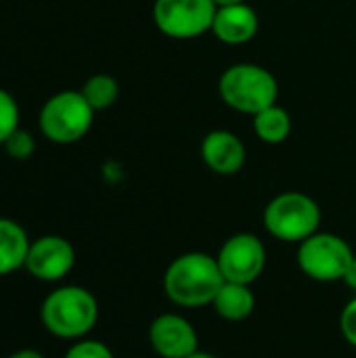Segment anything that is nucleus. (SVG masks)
<instances>
[{"label":"nucleus","instance_id":"nucleus-11","mask_svg":"<svg viewBox=\"0 0 356 358\" xmlns=\"http://www.w3.org/2000/svg\"><path fill=\"white\" fill-rule=\"evenodd\" d=\"M201 159L212 172L231 176L243 168L245 147L241 138L231 130H212L201 141Z\"/></svg>","mask_w":356,"mask_h":358},{"label":"nucleus","instance_id":"nucleus-17","mask_svg":"<svg viewBox=\"0 0 356 358\" xmlns=\"http://www.w3.org/2000/svg\"><path fill=\"white\" fill-rule=\"evenodd\" d=\"M19 128V105L15 96L0 88V145Z\"/></svg>","mask_w":356,"mask_h":358},{"label":"nucleus","instance_id":"nucleus-10","mask_svg":"<svg viewBox=\"0 0 356 358\" xmlns=\"http://www.w3.org/2000/svg\"><path fill=\"white\" fill-rule=\"evenodd\" d=\"M149 346L159 358H187L199 350V336L193 323L178 313L157 315L147 331Z\"/></svg>","mask_w":356,"mask_h":358},{"label":"nucleus","instance_id":"nucleus-5","mask_svg":"<svg viewBox=\"0 0 356 358\" xmlns=\"http://www.w3.org/2000/svg\"><path fill=\"white\" fill-rule=\"evenodd\" d=\"M94 113L97 111L80 90H61L42 105L38 126L48 141L57 145H71L88 134Z\"/></svg>","mask_w":356,"mask_h":358},{"label":"nucleus","instance_id":"nucleus-6","mask_svg":"<svg viewBox=\"0 0 356 358\" xmlns=\"http://www.w3.org/2000/svg\"><path fill=\"white\" fill-rule=\"evenodd\" d=\"M355 258L346 239L334 233L317 231L302 243H298L296 264L304 277L317 283H338L344 279Z\"/></svg>","mask_w":356,"mask_h":358},{"label":"nucleus","instance_id":"nucleus-18","mask_svg":"<svg viewBox=\"0 0 356 358\" xmlns=\"http://www.w3.org/2000/svg\"><path fill=\"white\" fill-rule=\"evenodd\" d=\"M2 147H4V151H6V155H10L13 159H27V157H31L34 151H36V138H34L31 132H27V130H23V128L19 126V128L2 143Z\"/></svg>","mask_w":356,"mask_h":358},{"label":"nucleus","instance_id":"nucleus-2","mask_svg":"<svg viewBox=\"0 0 356 358\" xmlns=\"http://www.w3.org/2000/svg\"><path fill=\"white\" fill-rule=\"evenodd\" d=\"M42 325L61 340H84L99 321V302L94 294L80 285L52 289L40 308Z\"/></svg>","mask_w":356,"mask_h":358},{"label":"nucleus","instance_id":"nucleus-19","mask_svg":"<svg viewBox=\"0 0 356 358\" xmlns=\"http://www.w3.org/2000/svg\"><path fill=\"white\" fill-rule=\"evenodd\" d=\"M65 358H115L111 348L99 340H78L67 352Z\"/></svg>","mask_w":356,"mask_h":358},{"label":"nucleus","instance_id":"nucleus-12","mask_svg":"<svg viewBox=\"0 0 356 358\" xmlns=\"http://www.w3.org/2000/svg\"><path fill=\"white\" fill-rule=\"evenodd\" d=\"M258 13L245 4H225L216 8L212 34L225 44H245L258 34Z\"/></svg>","mask_w":356,"mask_h":358},{"label":"nucleus","instance_id":"nucleus-23","mask_svg":"<svg viewBox=\"0 0 356 358\" xmlns=\"http://www.w3.org/2000/svg\"><path fill=\"white\" fill-rule=\"evenodd\" d=\"M187 358H220V357H216V355H212V352H201V350H197L195 355H191V357H187Z\"/></svg>","mask_w":356,"mask_h":358},{"label":"nucleus","instance_id":"nucleus-7","mask_svg":"<svg viewBox=\"0 0 356 358\" xmlns=\"http://www.w3.org/2000/svg\"><path fill=\"white\" fill-rule=\"evenodd\" d=\"M216 8L214 0H155L153 21L164 36L191 40L212 29Z\"/></svg>","mask_w":356,"mask_h":358},{"label":"nucleus","instance_id":"nucleus-9","mask_svg":"<svg viewBox=\"0 0 356 358\" xmlns=\"http://www.w3.org/2000/svg\"><path fill=\"white\" fill-rule=\"evenodd\" d=\"M76 266V250L61 235H44L29 243L25 271L44 283H55L65 279Z\"/></svg>","mask_w":356,"mask_h":358},{"label":"nucleus","instance_id":"nucleus-1","mask_svg":"<svg viewBox=\"0 0 356 358\" xmlns=\"http://www.w3.org/2000/svg\"><path fill=\"white\" fill-rule=\"evenodd\" d=\"M225 285L216 256L204 252H187L176 256L162 279L166 298L178 308L212 306L216 294Z\"/></svg>","mask_w":356,"mask_h":358},{"label":"nucleus","instance_id":"nucleus-15","mask_svg":"<svg viewBox=\"0 0 356 358\" xmlns=\"http://www.w3.org/2000/svg\"><path fill=\"white\" fill-rule=\"evenodd\" d=\"M254 132L262 143L279 145L287 141L292 132V117L283 107L275 103L254 115Z\"/></svg>","mask_w":356,"mask_h":358},{"label":"nucleus","instance_id":"nucleus-16","mask_svg":"<svg viewBox=\"0 0 356 358\" xmlns=\"http://www.w3.org/2000/svg\"><path fill=\"white\" fill-rule=\"evenodd\" d=\"M80 92L84 94V99L88 101V105L94 111H105V109H109L118 101L120 84L109 73H94V76H90L84 82Z\"/></svg>","mask_w":356,"mask_h":358},{"label":"nucleus","instance_id":"nucleus-14","mask_svg":"<svg viewBox=\"0 0 356 358\" xmlns=\"http://www.w3.org/2000/svg\"><path fill=\"white\" fill-rule=\"evenodd\" d=\"M29 243L31 241L19 222L0 218V277L25 266Z\"/></svg>","mask_w":356,"mask_h":358},{"label":"nucleus","instance_id":"nucleus-22","mask_svg":"<svg viewBox=\"0 0 356 358\" xmlns=\"http://www.w3.org/2000/svg\"><path fill=\"white\" fill-rule=\"evenodd\" d=\"M6 358H44V355L34 350V348H23V350H17V352H13L10 357Z\"/></svg>","mask_w":356,"mask_h":358},{"label":"nucleus","instance_id":"nucleus-4","mask_svg":"<svg viewBox=\"0 0 356 358\" xmlns=\"http://www.w3.org/2000/svg\"><path fill=\"white\" fill-rule=\"evenodd\" d=\"M321 218L319 203L300 191L279 193L262 212L266 233L283 243H302L319 231Z\"/></svg>","mask_w":356,"mask_h":358},{"label":"nucleus","instance_id":"nucleus-13","mask_svg":"<svg viewBox=\"0 0 356 358\" xmlns=\"http://www.w3.org/2000/svg\"><path fill=\"white\" fill-rule=\"evenodd\" d=\"M212 308L220 319L229 323H241L250 319L256 310V296L252 292V285L225 281L212 302Z\"/></svg>","mask_w":356,"mask_h":358},{"label":"nucleus","instance_id":"nucleus-3","mask_svg":"<svg viewBox=\"0 0 356 358\" xmlns=\"http://www.w3.org/2000/svg\"><path fill=\"white\" fill-rule=\"evenodd\" d=\"M220 99L239 113L256 115L277 103L279 84L275 76L256 63H235L225 69L218 82Z\"/></svg>","mask_w":356,"mask_h":358},{"label":"nucleus","instance_id":"nucleus-24","mask_svg":"<svg viewBox=\"0 0 356 358\" xmlns=\"http://www.w3.org/2000/svg\"><path fill=\"white\" fill-rule=\"evenodd\" d=\"M216 6H225V4H239V2H245V0H214Z\"/></svg>","mask_w":356,"mask_h":358},{"label":"nucleus","instance_id":"nucleus-8","mask_svg":"<svg viewBox=\"0 0 356 358\" xmlns=\"http://www.w3.org/2000/svg\"><path fill=\"white\" fill-rule=\"evenodd\" d=\"M225 281L254 285L266 268V248L254 233L231 235L216 254Z\"/></svg>","mask_w":356,"mask_h":358},{"label":"nucleus","instance_id":"nucleus-20","mask_svg":"<svg viewBox=\"0 0 356 358\" xmlns=\"http://www.w3.org/2000/svg\"><path fill=\"white\" fill-rule=\"evenodd\" d=\"M340 331L346 344L356 348V296L346 302V306L340 313Z\"/></svg>","mask_w":356,"mask_h":358},{"label":"nucleus","instance_id":"nucleus-21","mask_svg":"<svg viewBox=\"0 0 356 358\" xmlns=\"http://www.w3.org/2000/svg\"><path fill=\"white\" fill-rule=\"evenodd\" d=\"M342 283L356 294V256L353 258V262H350V266H348V271H346V275H344Z\"/></svg>","mask_w":356,"mask_h":358}]
</instances>
